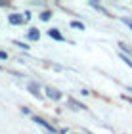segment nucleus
Instances as JSON below:
<instances>
[{"label": "nucleus", "mask_w": 132, "mask_h": 134, "mask_svg": "<svg viewBox=\"0 0 132 134\" xmlns=\"http://www.w3.org/2000/svg\"><path fill=\"white\" fill-rule=\"evenodd\" d=\"M35 123H38L40 126H44V129H48V130H50V132H56V129H54V126H52V125H48V123H46V121H44V119H40V117H35Z\"/></svg>", "instance_id": "1"}, {"label": "nucleus", "mask_w": 132, "mask_h": 134, "mask_svg": "<svg viewBox=\"0 0 132 134\" xmlns=\"http://www.w3.org/2000/svg\"><path fill=\"white\" fill-rule=\"evenodd\" d=\"M46 92H48V96H50L52 100H59L61 98V94H59L58 90H54V88H46Z\"/></svg>", "instance_id": "2"}, {"label": "nucleus", "mask_w": 132, "mask_h": 134, "mask_svg": "<svg viewBox=\"0 0 132 134\" xmlns=\"http://www.w3.org/2000/svg\"><path fill=\"white\" fill-rule=\"evenodd\" d=\"M48 35H50L52 38H56V40H63V36H61V33H58L56 29H50V31H48Z\"/></svg>", "instance_id": "3"}, {"label": "nucleus", "mask_w": 132, "mask_h": 134, "mask_svg": "<svg viewBox=\"0 0 132 134\" xmlns=\"http://www.w3.org/2000/svg\"><path fill=\"white\" fill-rule=\"evenodd\" d=\"M38 29H31V33H29V38H31V40H38Z\"/></svg>", "instance_id": "4"}, {"label": "nucleus", "mask_w": 132, "mask_h": 134, "mask_svg": "<svg viewBox=\"0 0 132 134\" xmlns=\"http://www.w3.org/2000/svg\"><path fill=\"white\" fill-rule=\"evenodd\" d=\"M10 23H15V25H19V23H21V17H19V15H10Z\"/></svg>", "instance_id": "5"}, {"label": "nucleus", "mask_w": 132, "mask_h": 134, "mask_svg": "<svg viewBox=\"0 0 132 134\" xmlns=\"http://www.w3.org/2000/svg\"><path fill=\"white\" fill-rule=\"evenodd\" d=\"M50 12H42V14H40V19H42V21H48V19H50Z\"/></svg>", "instance_id": "6"}, {"label": "nucleus", "mask_w": 132, "mask_h": 134, "mask_svg": "<svg viewBox=\"0 0 132 134\" xmlns=\"http://www.w3.org/2000/svg\"><path fill=\"white\" fill-rule=\"evenodd\" d=\"M71 27H77V29H84V25H82L81 21H71Z\"/></svg>", "instance_id": "7"}, {"label": "nucleus", "mask_w": 132, "mask_h": 134, "mask_svg": "<svg viewBox=\"0 0 132 134\" xmlns=\"http://www.w3.org/2000/svg\"><path fill=\"white\" fill-rule=\"evenodd\" d=\"M121 59H123V62H124V63H127L128 67H132V62H130V59H128L127 56H121Z\"/></svg>", "instance_id": "8"}, {"label": "nucleus", "mask_w": 132, "mask_h": 134, "mask_svg": "<svg viewBox=\"0 0 132 134\" xmlns=\"http://www.w3.org/2000/svg\"><path fill=\"white\" fill-rule=\"evenodd\" d=\"M123 23H127V25L132 29V19H128V17H123Z\"/></svg>", "instance_id": "9"}, {"label": "nucleus", "mask_w": 132, "mask_h": 134, "mask_svg": "<svg viewBox=\"0 0 132 134\" xmlns=\"http://www.w3.org/2000/svg\"><path fill=\"white\" fill-rule=\"evenodd\" d=\"M0 58H2V59H6V58H8V54H6V52H2V50H0Z\"/></svg>", "instance_id": "10"}]
</instances>
